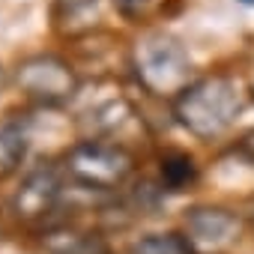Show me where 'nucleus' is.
Returning a JSON list of instances; mask_svg holds the SVG:
<instances>
[{
	"label": "nucleus",
	"mask_w": 254,
	"mask_h": 254,
	"mask_svg": "<svg viewBox=\"0 0 254 254\" xmlns=\"http://www.w3.org/2000/svg\"><path fill=\"white\" fill-rule=\"evenodd\" d=\"M239 111H242V93L236 81L224 75H209L189 84L174 102L177 120L197 138L221 135Z\"/></svg>",
	"instance_id": "obj_1"
},
{
	"label": "nucleus",
	"mask_w": 254,
	"mask_h": 254,
	"mask_svg": "<svg viewBox=\"0 0 254 254\" xmlns=\"http://www.w3.org/2000/svg\"><path fill=\"white\" fill-rule=\"evenodd\" d=\"M135 69H138L141 84L150 93H159V96L177 93L180 96L189 87L191 60L180 39H174L168 33H150L135 48Z\"/></svg>",
	"instance_id": "obj_2"
},
{
	"label": "nucleus",
	"mask_w": 254,
	"mask_h": 254,
	"mask_svg": "<svg viewBox=\"0 0 254 254\" xmlns=\"http://www.w3.org/2000/svg\"><path fill=\"white\" fill-rule=\"evenodd\" d=\"M132 171H135V156L120 144L81 141L66 153L69 180L87 189H99V191L117 189Z\"/></svg>",
	"instance_id": "obj_3"
},
{
	"label": "nucleus",
	"mask_w": 254,
	"mask_h": 254,
	"mask_svg": "<svg viewBox=\"0 0 254 254\" xmlns=\"http://www.w3.org/2000/svg\"><path fill=\"white\" fill-rule=\"evenodd\" d=\"M15 84L21 93H27L36 102H45V105H60V102L72 99L78 90V78H75L72 66L54 54H36V57L24 60L15 72Z\"/></svg>",
	"instance_id": "obj_4"
},
{
	"label": "nucleus",
	"mask_w": 254,
	"mask_h": 254,
	"mask_svg": "<svg viewBox=\"0 0 254 254\" xmlns=\"http://www.w3.org/2000/svg\"><path fill=\"white\" fill-rule=\"evenodd\" d=\"M186 233L197 254H218L239 236V218L218 206H194L186 215Z\"/></svg>",
	"instance_id": "obj_5"
},
{
	"label": "nucleus",
	"mask_w": 254,
	"mask_h": 254,
	"mask_svg": "<svg viewBox=\"0 0 254 254\" xmlns=\"http://www.w3.org/2000/svg\"><path fill=\"white\" fill-rule=\"evenodd\" d=\"M60 191H63V186H60L57 168L48 165V162H42V165H36L21 180L15 197H12V212L21 221H39V218H45L57 206Z\"/></svg>",
	"instance_id": "obj_6"
},
{
	"label": "nucleus",
	"mask_w": 254,
	"mask_h": 254,
	"mask_svg": "<svg viewBox=\"0 0 254 254\" xmlns=\"http://www.w3.org/2000/svg\"><path fill=\"white\" fill-rule=\"evenodd\" d=\"M42 248L48 254H111V245L102 233L84 230L75 224H57L42 233Z\"/></svg>",
	"instance_id": "obj_7"
},
{
	"label": "nucleus",
	"mask_w": 254,
	"mask_h": 254,
	"mask_svg": "<svg viewBox=\"0 0 254 254\" xmlns=\"http://www.w3.org/2000/svg\"><path fill=\"white\" fill-rule=\"evenodd\" d=\"M102 0H54V27L63 36H81L96 27Z\"/></svg>",
	"instance_id": "obj_8"
},
{
	"label": "nucleus",
	"mask_w": 254,
	"mask_h": 254,
	"mask_svg": "<svg viewBox=\"0 0 254 254\" xmlns=\"http://www.w3.org/2000/svg\"><path fill=\"white\" fill-rule=\"evenodd\" d=\"M27 153V135L18 123H0V180L9 177Z\"/></svg>",
	"instance_id": "obj_9"
},
{
	"label": "nucleus",
	"mask_w": 254,
	"mask_h": 254,
	"mask_svg": "<svg viewBox=\"0 0 254 254\" xmlns=\"http://www.w3.org/2000/svg\"><path fill=\"white\" fill-rule=\"evenodd\" d=\"M129 254H197L180 233H150L129 245Z\"/></svg>",
	"instance_id": "obj_10"
},
{
	"label": "nucleus",
	"mask_w": 254,
	"mask_h": 254,
	"mask_svg": "<svg viewBox=\"0 0 254 254\" xmlns=\"http://www.w3.org/2000/svg\"><path fill=\"white\" fill-rule=\"evenodd\" d=\"M194 177H197V168L189 156H183V153L162 156V183L171 191H183L189 183H194Z\"/></svg>",
	"instance_id": "obj_11"
},
{
	"label": "nucleus",
	"mask_w": 254,
	"mask_h": 254,
	"mask_svg": "<svg viewBox=\"0 0 254 254\" xmlns=\"http://www.w3.org/2000/svg\"><path fill=\"white\" fill-rule=\"evenodd\" d=\"M114 3L120 6V12H126V15H138L150 0H114Z\"/></svg>",
	"instance_id": "obj_12"
},
{
	"label": "nucleus",
	"mask_w": 254,
	"mask_h": 254,
	"mask_svg": "<svg viewBox=\"0 0 254 254\" xmlns=\"http://www.w3.org/2000/svg\"><path fill=\"white\" fill-rule=\"evenodd\" d=\"M242 3H254V0H242Z\"/></svg>",
	"instance_id": "obj_13"
}]
</instances>
